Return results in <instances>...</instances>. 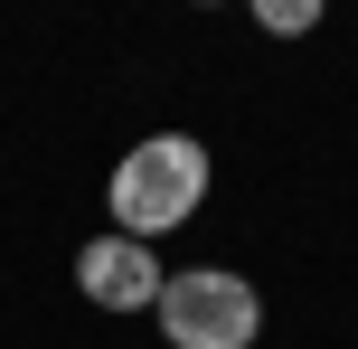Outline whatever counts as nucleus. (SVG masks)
Here are the masks:
<instances>
[{
	"label": "nucleus",
	"mask_w": 358,
	"mask_h": 349,
	"mask_svg": "<svg viewBox=\"0 0 358 349\" xmlns=\"http://www.w3.org/2000/svg\"><path fill=\"white\" fill-rule=\"evenodd\" d=\"M198 199H208V142H198V132H142V142L113 161V180H104L113 236H142V245L179 236V227L198 218Z\"/></svg>",
	"instance_id": "obj_1"
},
{
	"label": "nucleus",
	"mask_w": 358,
	"mask_h": 349,
	"mask_svg": "<svg viewBox=\"0 0 358 349\" xmlns=\"http://www.w3.org/2000/svg\"><path fill=\"white\" fill-rule=\"evenodd\" d=\"M76 283H85V302L94 312H151L161 302V283H170V264H161V245H142V236H85L76 245Z\"/></svg>",
	"instance_id": "obj_3"
},
{
	"label": "nucleus",
	"mask_w": 358,
	"mask_h": 349,
	"mask_svg": "<svg viewBox=\"0 0 358 349\" xmlns=\"http://www.w3.org/2000/svg\"><path fill=\"white\" fill-rule=\"evenodd\" d=\"M255 19H264L273 38H311V29H321V0H264Z\"/></svg>",
	"instance_id": "obj_4"
},
{
	"label": "nucleus",
	"mask_w": 358,
	"mask_h": 349,
	"mask_svg": "<svg viewBox=\"0 0 358 349\" xmlns=\"http://www.w3.org/2000/svg\"><path fill=\"white\" fill-rule=\"evenodd\" d=\"M151 321H161L170 349H255L264 340V293L227 264H179L151 302Z\"/></svg>",
	"instance_id": "obj_2"
}]
</instances>
